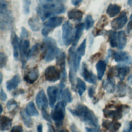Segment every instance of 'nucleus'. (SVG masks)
Returning <instances> with one entry per match:
<instances>
[{
  "instance_id": "c85d7f7f",
  "label": "nucleus",
  "mask_w": 132,
  "mask_h": 132,
  "mask_svg": "<svg viewBox=\"0 0 132 132\" xmlns=\"http://www.w3.org/2000/svg\"><path fill=\"white\" fill-rule=\"evenodd\" d=\"M121 8V7L117 4H110L106 9V13L110 18L114 17L120 12Z\"/></svg>"
},
{
  "instance_id": "052dcab7",
  "label": "nucleus",
  "mask_w": 132,
  "mask_h": 132,
  "mask_svg": "<svg viewBox=\"0 0 132 132\" xmlns=\"http://www.w3.org/2000/svg\"><path fill=\"white\" fill-rule=\"evenodd\" d=\"M128 92H129V95H130V97L132 98V88L128 87Z\"/></svg>"
},
{
  "instance_id": "c9c22d12",
  "label": "nucleus",
  "mask_w": 132,
  "mask_h": 132,
  "mask_svg": "<svg viewBox=\"0 0 132 132\" xmlns=\"http://www.w3.org/2000/svg\"><path fill=\"white\" fill-rule=\"evenodd\" d=\"M40 49H41V45H40L39 43H36L35 45H34L28 51L26 56L27 59H28L36 55Z\"/></svg>"
},
{
  "instance_id": "1a4fd4ad",
  "label": "nucleus",
  "mask_w": 132,
  "mask_h": 132,
  "mask_svg": "<svg viewBox=\"0 0 132 132\" xmlns=\"http://www.w3.org/2000/svg\"><path fill=\"white\" fill-rule=\"evenodd\" d=\"M44 77L48 81L55 82L61 77L60 71L55 66H48L45 70Z\"/></svg>"
},
{
  "instance_id": "a19ab883",
  "label": "nucleus",
  "mask_w": 132,
  "mask_h": 132,
  "mask_svg": "<svg viewBox=\"0 0 132 132\" xmlns=\"http://www.w3.org/2000/svg\"><path fill=\"white\" fill-rule=\"evenodd\" d=\"M30 4L31 0H23V12L26 15H27L29 13Z\"/></svg>"
},
{
  "instance_id": "69168bd1",
  "label": "nucleus",
  "mask_w": 132,
  "mask_h": 132,
  "mask_svg": "<svg viewBox=\"0 0 132 132\" xmlns=\"http://www.w3.org/2000/svg\"><path fill=\"white\" fill-rule=\"evenodd\" d=\"M48 1H49V2H53V1H54V0H47Z\"/></svg>"
},
{
  "instance_id": "bb28decb",
  "label": "nucleus",
  "mask_w": 132,
  "mask_h": 132,
  "mask_svg": "<svg viewBox=\"0 0 132 132\" xmlns=\"http://www.w3.org/2000/svg\"><path fill=\"white\" fill-rule=\"evenodd\" d=\"M84 13L79 9H73L68 12V17L69 19L76 21H80L82 18Z\"/></svg>"
},
{
  "instance_id": "473e14b6",
  "label": "nucleus",
  "mask_w": 132,
  "mask_h": 132,
  "mask_svg": "<svg viewBox=\"0 0 132 132\" xmlns=\"http://www.w3.org/2000/svg\"><path fill=\"white\" fill-rule=\"evenodd\" d=\"M25 111L30 116L36 117L39 116V114L33 102H29L26 105L25 107Z\"/></svg>"
},
{
  "instance_id": "4468645a",
  "label": "nucleus",
  "mask_w": 132,
  "mask_h": 132,
  "mask_svg": "<svg viewBox=\"0 0 132 132\" xmlns=\"http://www.w3.org/2000/svg\"><path fill=\"white\" fill-rule=\"evenodd\" d=\"M39 76V71L37 67L30 69L24 75V80L28 84L34 83Z\"/></svg>"
},
{
  "instance_id": "09e8293b",
  "label": "nucleus",
  "mask_w": 132,
  "mask_h": 132,
  "mask_svg": "<svg viewBox=\"0 0 132 132\" xmlns=\"http://www.w3.org/2000/svg\"><path fill=\"white\" fill-rule=\"evenodd\" d=\"M24 93V91L22 89H19L16 91H15L13 93V95L14 96H16L18 95H20V94H22Z\"/></svg>"
},
{
  "instance_id": "ddd939ff",
  "label": "nucleus",
  "mask_w": 132,
  "mask_h": 132,
  "mask_svg": "<svg viewBox=\"0 0 132 132\" xmlns=\"http://www.w3.org/2000/svg\"><path fill=\"white\" fill-rule=\"evenodd\" d=\"M127 18L126 13L123 12L118 17L114 19L111 22V27L114 30L122 29L126 24Z\"/></svg>"
},
{
  "instance_id": "4d7b16f0",
  "label": "nucleus",
  "mask_w": 132,
  "mask_h": 132,
  "mask_svg": "<svg viewBox=\"0 0 132 132\" xmlns=\"http://www.w3.org/2000/svg\"><path fill=\"white\" fill-rule=\"evenodd\" d=\"M37 131L38 132H41L42 131V125L39 124L37 127Z\"/></svg>"
},
{
  "instance_id": "a18cd8bd",
  "label": "nucleus",
  "mask_w": 132,
  "mask_h": 132,
  "mask_svg": "<svg viewBox=\"0 0 132 132\" xmlns=\"http://www.w3.org/2000/svg\"><path fill=\"white\" fill-rule=\"evenodd\" d=\"M0 97L1 100L2 101H5L7 98V96L5 92L3 90L2 88L1 89V92H0Z\"/></svg>"
},
{
  "instance_id": "dca6fc26",
  "label": "nucleus",
  "mask_w": 132,
  "mask_h": 132,
  "mask_svg": "<svg viewBox=\"0 0 132 132\" xmlns=\"http://www.w3.org/2000/svg\"><path fill=\"white\" fill-rule=\"evenodd\" d=\"M114 59L117 62L124 63L127 64L132 63V57L127 52L118 51L114 53Z\"/></svg>"
},
{
  "instance_id": "37998d69",
  "label": "nucleus",
  "mask_w": 132,
  "mask_h": 132,
  "mask_svg": "<svg viewBox=\"0 0 132 132\" xmlns=\"http://www.w3.org/2000/svg\"><path fill=\"white\" fill-rule=\"evenodd\" d=\"M46 109H42L41 110V114L42 116L43 117V118L46 121H48V122L52 123V118L51 116H50V114H48V113L47 112Z\"/></svg>"
},
{
  "instance_id": "864d4df0",
  "label": "nucleus",
  "mask_w": 132,
  "mask_h": 132,
  "mask_svg": "<svg viewBox=\"0 0 132 132\" xmlns=\"http://www.w3.org/2000/svg\"><path fill=\"white\" fill-rule=\"evenodd\" d=\"M113 51L111 50L110 49H109L108 50V54H107V57H108V58H109L110 57H111L113 55Z\"/></svg>"
},
{
  "instance_id": "393cba45",
  "label": "nucleus",
  "mask_w": 132,
  "mask_h": 132,
  "mask_svg": "<svg viewBox=\"0 0 132 132\" xmlns=\"http://www.w3.org/2000/svg\"><path fill=\"white\" fill-rule=\"evenodd\" d=\"M21 81L20 77L19 74H15L10 80L6 82V88L8 91H11L16 88Z\"/></svg>"
},
{
  "instance_id": "ea45409f",
  "label": "nucleus",
  "mask_w": 132,
  "mask_h": 132,
  "mask_svg": "<svg viewBox=\"0 0 132 132\" xmlns=\"http://www.w3.org/2000/svg\"><path fill=\"white\" fill-rule=\"evenodd\" d=\"M94 21L91 15H88L85 18V28L86 30H88L94 25Z\"/></svg>"
},
{
  "instance_id": "412c9836",
  "label": "nucleus",
  "mask_w": 132,
  "mask_h": 132,
  "mask_svg": "<svg viewBox=\"0 0 132 132\" xmlns=\"http://www.w3.org/2000/svg\"><path fill=\"white\" fill-rule=\"evenodd\" d=\"M102 85L104 89L108 93H113L116 90V81L113 77H107Z\"/></svg>"
},
{
  "instance_id": "7c9ffc66",
  "label": "nucleus",
  "mask_w": 132,
  "mask_h": 132,
  "mask_svg": "<svg viewBox=\"0 0 132 132\" xmlns=\"http://www.w3.org/2000/svg\"><path fill=\"white\" fill-rule=\"evenodd\" d=\"M126 36L125 32L123 30L118 32V45L117 47L119 49L122 50L124 48L126 44Z\"/></svg>"
},
{
  "instance_id": "c03bdc74",
  "label": "nucleus",
  "mask_w": 132,
  "mask_h": 132,
  "mask_svg": "<svg viewBox=\"0 0 132 132\" xmlns=\"http://www.w3.org/2000/svg\"><path fill=\"white\" fill-rule=\"evenodd\" d=\"M28 37V31L26 30V29L22 27L21 28V32L20 34V39H25L26 38H27Z\"/></svg>"
},
{
  "instance_id": "bf43d9fd",
  "label": "nucleus",
  "mask_w": 132,
  "mask_h": 132,
  "mask_svg": "<svg viewBox=\"0 0 132 132\" xmlns=\"http://www.w3.org/2000/svg\"><path fill=\"white\" fill-rule=\"evenodd\" d=\"M127 131H132V121H131L129 122L128 129L127 130Z\"/></svg>"
},
{
  "instance_id": "39448f33",
  "label": "nucleus",
  "mask_w": 132,
  "mask_h": 132,
  "mask_svg": "<svg viewBox=\"0 0 132 132\" xmlns=\"http://www.w3.org/2000/svg\"><path fill=\"white\" fill-rule=\"evenodd\" d=\"M66 105L67 103L62 100L58 102L52 110L51 116L57 128L60 127L63 124L65 114Z\"/></svg>"
},
{
  "instance_id": "0eeeda50",
  "label": "nucleus",
  "mask_w": 132,
  "mask_h": 132,
  "mask_svg": "<svg viewBox=\"0 0 132 132\" xmlns=\"http://www.w3.org/2000/svg\"><path fill=\"white\" fill-rule=\"evenodd\" d=\"M64 18L63 16H53L50 18L43 24L42 29V34L47 37L48 34L54 28L59 26L63 22Z\"/></svg>"
},
{
  "instance_id": "2eb2a0df",
  "label": "nucleus",
  "mask_w": 132,
  "mask_h": 132,
  "mask_svg": "<svg viewBox=\"0 0 132 132\" xmlns=\"http://www.w3.org/2000/svg\"><path fill=\"white\" fill-rule=\"evenodd\" d=\"M50 106L54 107L57 99H59V89L56 86H49L47 89Z\"/></svg>"
},
{
  "instance_id": "3c124183",
  "label": "nucleus",
  "mask_w": 132,
  "mask_h": 132,
  "mask_svg": "<svg viewBox=\"0 0 132 132\" xmlns=\"http://www.w3.org/2000/svg\"><path fill=\"white\" fill-rule=\"evenodd\" d=\"M83 0H71V3L72 5L74 6H77L79 5Z\"/></svg>"
},
{
  "instance_id": "4be33fe9",
  "label": "nucleus",
  "mask_w": 132,
  "mask_h": 132,
  "mask_svg": "<svg viewBox=\"0 0 132 132\" xmlns=\"http://www.w3.org/2000/svg\"><path fill=\"white\" fill-rule=\"evenodd\" d=\"M121 126V124L114 120H113L112 121L104 120L102 122V126L109 131H117Z\"/></svg>"
},
{
  "instance_id": "f03ea898",
  "label": "nucleus",
  "mask_w": 132,
  "mask_h": 132,
  "mask_svg": "<svg viewBox=\"0 0 132 132\" xmlns=\"http://www.w3.org/2000/svg\"><path fill=\"white\" fill-rule=\"evenodd\" d=\"M65 10V6L62 4L58 3L42 4L36 8L37 13L43 21L52 15L63 13Z\"/></svg>"
},
{
  "instance_id": "f8f14e48",
  "label": "nucleus",
  "mask_w": 132,
  "mask_h": 132,
  "mask_svg": "<svg viewBox=\"0 0 132 132\" xmlns=\"http://www.w3.org/2000/svg\"><path fill=\"white\" fill-rule=\"evenodd\" d=\"M20 43V53L21 57L22 67H25L26 63L27 54L28 51L30 42L28 40H24L20 39L19 40Z\"/></svg>"
},
{
  "instance_id": "58836bf2",
  "label": "nucleus",
  "mask_w": 132,
  "mask_h": 132,
  "mask_svg": "<svg viewBox=\"0 0 132 132\" xmlns=\"http://www.w3.org/2000/svg\"><path fill=\"white\" fill-rule=\"evenodd\" d=\"M17 107H18L17 102L14 99L9 100L6 104L7 109L9 112H14L16 110Z\"/></svg>"
},
{
  "instance_id": "5701e85b",
  "label": "nucleus",
  "mask_w": 132,
  "mask_h": 132,
  "mask_svg": "<svg viewBox=\"0 0 132 132\" xmlns=\"http://www.w3.org/2000/svg\"><path fill=\"white\" fill-rule=\"evenodd\" d=\"M84 28H85V24L82 23L78 24L75 26L74 37V39L72 43V45L75 46H76V45L80 40L82 35Z\"/></svg>"
},
{
  "instance_id": "6ab92c4d",
  "label": "nucleus",
  "mask_w": 132,
  "mask_h": 132,
  "mask_svg": "<svg viewBox=\"0 0 132 132\" xmlns=\"http://www.w3.org/2000/svg\"><path fill=\"white\" fill-rule=\"evenodd\" d=\"M82 76L87 82L92 84H96V76L91 71L88 69L87 64L85 62L83 63L82 67Z\"/></svg>"
},
{
  "instance_id": "9b49d317",
  "label": "nucleus",
  "mask_w": 132,
  "mask_h": 132,
  "mask_svg": "<svg viewBox=\"0 0 132 132\" xmlns=\"http://www.w3.org/2000/svg\"><path fill=\"white\" fill-rule=\"evenodd\" d=\"M56 64L60 67L61 81L64 82L67 79V72L65 68V54L63 52H59L56 56Z\"/></svg>"
},
{
  "instance_id": "e433bc0d",
  "label": "nucleus",
  "mask_w": 132,
  "mask_h": 132,
  "mask_svg": "<svg viewBox=\"0 0 132 132\" xmlns=\"http://www.w3.org/2000/svg\"><path fill=\"white\" fill-rule=\"evenodd\" d=\"M126 85L122 81L119 82L117 85V95L119 97H123L126 95Z\"/></svg>"
},
{
  "instance_id": "c756f323",
  "label": "nucleus",
  "mask_w": 132,
  "mask_h": 132,
  "mask_svg": "<svg viewBox=\"0 0 132 132\" xmlns=\"http://www.w3.org/2000/svg\"><path fill=\"white\" fill-rule=\"evenodd\" d=\"M28 24L31 30L34 31H39L41 28V25L40 21L35 16L31 17L28 20Z\"/></svg>"
},
{
  "instance_id": "8fccbe9b",
  "label": "nucleus",
  "mask_w": 132,
  "mask_h": 132,
  "mask_svg": "<svg viewBox=\"0 0 132 132\" xmlns=\"http://www.w3.org/2000/svg\"><path fill=\"white\" fill-rule=\"evenodd\" d=\"M85 129L87 131H100V128H94V127H86Z\"/></svg>"
},
{
  "instance_id": "cd10ccee",
  "label": "nucleus",
  "mask_w": 132,
  "mask_h": 132,
  "mask_svg": "<svg viewBox=\"0 0 132 132\" xmlns=\"http://www.w3.org/2000/svg\"><path fill=\"white\" fill-rule=\"evenodd\" d=\"M106 66H107L106 62L103 60H100L96 64V69L97 73V78L100 80H102L105 74V72L106 69Z\"/></svg>"
},
{
  "instance_id": "9d476101",
  "label": "nucleus",
  "mask_w": 132,
  "mask_h": 132,
  "mask_svg": "<svg viewBox=\"0 0 132 132\" xmlns=\"http://www.w3.org/2000/svg\"><path fill=\"white\" fill-rule=\"evenodd\" d=\"M124 107L123 105H118L116 106L115 109L111 110L110 108L106 107L103 109L104 115L106 118H111L113 120H117L122 117V113Z\"/></svg>"
},
{
  "instance_id": "20e7f679",
  "label": "nucleus",
  "mask_w": 132,
  "mask_h": 132,
  "mask_svg": "<svg viewBox=\"0 0 132 132\" xmlns=\"http://www.w3.org/2000/svg\"><path fill=\"white\" fill-rule=\"evenodd\" d=\"M12 18L6 0H0V28L2 30L8 29L12 23Z\"/></svg>"
},
{
  "instance_id": "aec40b11",
  "label": "nucleus",
  "mask_w": 132,
  "mask_h": 132,
  "mask_svg": "<svg viewBox=\"0 0 132 132\" xmlns=\"http://www.w3.org/2000/svg\"><path fill=\"white\" fill-rule=\"evenodd\" d=\"M10 40L13 51V57L15 60H18L20 56V43L18 37L14 31H12Z\"/></svg>"
},
{
  "instance_id": "603ef678",
  "label": "nucleus",
  "mask_w": 132,
  "mask_h": 132,
  "mask_svg": "<svg viewBox=\"0 0 132 132\" xmlns=\"http://www.w3.org/2000/svg\"><path fill=\"white\" fill-rule=\"evenodd\" d=\"M131 30H132V20H130V21L127 25V31L129 32Z\"/></svg>"
},
{
  "instance_id": "423d86ee",
  "label": "nucleus",
  "mask_w": 132,
  "mask_h": 132,
  "mask_svg": "<svg viewBox=\"0 0 132 132\" xmlns=\"http://www.w3.org/2000/svg\"><path fill=\"white\" fill-rule=\"evenodd\" d=\"M75 46L72 45L68 51V61L69 64V80L71 82L72 89L74 90L75 88V75L77 72L75 65V51L74 50Z\"/></svg>"
},
{
  "instance_id": "f257e3e1",
  "label": "nucleus",
  "mask_w": 132,
  "mask_h": 132,
  "mask_svg": "<svg viewBox=\"0 0 132 132\" xmlns=\"http://www.w3.org/2000/svg\"><path fill=\"white\" fill-rule=\"evenodd\" d=\"M73 116L77 117L86 124L94 128H100L98 121L93 111L85 105L79 104L74 109L68 108Z\"/></svg>"
},
{
  "instance_id": "7ed1b4c3",
  "label": "nucleus",
  "mask_w": 132,
  "mask_h": 132,
  "mask_svg": "<svg viewBox=\"0 0 132 132\" xmlns=\"http://www.w3.org/2000/svg\"><path fill=\"white\" fill-rule=\"evenodd\" d=\"M42 57L46 62L53 60L59 52L56 41L51 37H45L41 44Z\"/></svg>"
},
{
  "instance_id": "0e129e2a",
  "label": "nucleus",
  "mask_w": 132,
  "mask_h": 132,
  "mask_svg": "<svg viewBox=\"0 0 132 132\" xmlns=\"http://www.w3.org/2000/svg\"><path fill=\"white\" fill-rule=\"evenodd\" d=\"M130 20H132V14H131L130 16Z\"/></svg>"
},
{
  "instance_id": "4c0bfd02",
  "label": "nucleus",
  "mask_w": 132,
  "mask_h": 132,
  "mask_svg": "<svg viewBox=\"0 0 132 132\" xmlns=\"http://www.w3.org/2000/svg\"><path fill=\"white\" fill-rule=\"evenodd\" d=\"M61 97L62 98V100L66 103H71L72 101V94L69 88H66L63 90Z\"/></svg>"
},
{
  "instance_id": "de8ad7c7",
  "label": "nucleus",
  "mask_w": 132,
  "mask_h": 132,
  "mask_svg": "<svg viewBox=\"0 0 132 132\" xmlns=\"http://www.w3.org/2000/svg\"><path fill=\"white\" fill-rule=\"evenodd\" d=\"M95 93V89L92 86L90 87L88 89V95L90 98H92Z\"/></svg>"
},
{
  "instance_id": "79ce46f5",
  "label": "nucleus",
  "mask_w": 132,
  "mask_h": 132,
  "mask_svg": "<svg viewBox=\"0 0 132 132\" xmlns=\"http://www.w3.org/2000/svg\"><path fill=\"white\" fill-rule=\"evenodd\" d=\"M8 58L6 55L2 52L0 54V65L1 68L5 67L6 65Z\"/></svg>"
},
{
  "instance_id": "e2e57ef3",
  "label": "nucleus",
  "mask_w": 132,
  "mask_h": 132,
  "mask_svg": "<svg viewBox=\"0 0 132 132\" xmlns=\"http://www.w3.org/2000/svg\"><path fill=\"white\" fill-rule=\"evenodd\" d=\"M1 114L3 112V107L2 105H1Z\"/></svg>"
},
{
  "instance_id": "6e6552de",
  "label": "nucleus",
  "mask_w": 132,
  "mask_h": 132,
  "mask_svg": "<svg viewBox=\"0 0 132 132\" xmlns=\"http://www.w3.org/2000/svg\"><path fill=\"white\" fill-rule=\"evenodd\" d=\"M62 40L66 46H69L73 43L74 35L72 24L69 21H65L62 27Z\"/></svg>"
},
{
  "instance_id": "f704fd0d",
  "label": "nucleus",
  "mask_w": 132,
  "mask_h": 132,
  "mask_svg": "<svg viewBox=\"0 0 132 132\" xmlns=\"http://www.w3.org/2000/svg\"><path fill=\"white\" fill-rule=\"evenodd\" d=\"M75 88L77 89L80 96H82L86 90V86L85 82L79 77L76 78V85Z\"/></svg>"
},
{
  "instance_id": "13d9d810",
  "label": "nucleus",
  "mask_w": 132,
  "mask_h": 132,
  "mask_svg": "<svg viewBox=\"0 0 132 132\" xmlns=\"http://www.w3.org/2000/svg\"><path fill=\"white\" fill-rule=\"evenodd\" d=\"M71 130L73 131H77V129H76L75 125H74V124H72L71 126Z\"/></svg>"
},
{
  "instance_id": "b1692460",
  "label": "nucleus",
  "mask_w": 132,
  "mask_h": 132,
  "mask_svg": "<svg viewBox=\"0 0 132 132\" xmlns=\"http://www.w3.org/2000/svg\"><path fill=\"white\" fill-rule=\"evenodd\" d=\"M117 76L121 81H123L130 71V68L125 65H117L116 67Z\"/></svg>"
},
{
  "instance_id": "2f4dec72",
  "label": "nucleus",
  "mask_w": 132,
  "mask_h": 132,
  "mask_svg": "<svg viewBox=\"0 0 132 132\" xmlns=\"http://www.w3.org/2000/svg\"><path fill=\"white\" fill-rule=\"evenodd\" d=\"M21 119L24 123V125L28 128H30L33 125V122L32 119L30 117V116L28 115L25 110L24 109H21L20 112Z\"/></svg>"
},
{
  "instance_id": "a878e982",
  "label": "nucleus",
  "mask_w": 132,
  "mask_h": 132,
  "mask_svg": "<svg viewBox=\"0 0 132 132\" xmlns=\"http://www.w3.org/2000/svg\"><path fill=\"white\" fill-rule=\"evenodd\" d=\"M12 120L6 116H1L0 119V130H9L11 126Z\"/></svg>"
},
{
  "instance_id": "49530a36",
  "label": "nucleus",
  "mask_w": 132,
  "mask_h": 132,
  "mask_svg": "<svg viewBox=\"0 0 132 132\" xmlns=\"http://www.w3.org/2000/svg\"><path fill=\"white\" fill-rule=\"evenodd\" d=\"M23 131V129L22 126L21 125L14 126L11 130V131H20V132H22Z\"/></svg>"
},
{
  "instance_id": "680f3d73",
  "label": "nucleus",
  "mask_w": 132,
  "mask_h": 132,
  "mask_svg": "<svg viewBox=\"0 0 132 132\" xmlns=\"http://www.w3.org/2000/svg\"><path fill=\"white\" fill-rule=\"evenodd\" d=\"M0 76H1V77H0V79H1L0 84H2V79H3V75H2V73H1V74H0Z\"/></svg>"
},
{
  "instance_id": "f3484780",
  "label": "nucleus",
  "mask_w": 132,
  "mask_h": 132,
  "mask_svg": "<svg viewBox=\"0 0 132 132\" xmlns=\"http://www.w3.org/2000/svg\"><path fill=\"white\" fill-rule=\"evenodd\" d=\"M86 46V39H85L80 44L76 51L75 52V65L76 71L79 69L81 57L84 56L85 53V50Z\"/></svg>"
},
{
  "instance_id": "a211bd4d",
  "label": "nucleus",
  "mask_w": 132,
  "mask_h": 132,
  "mask_svg": "<svg viewBox=\"0 0 132 132\" xmlns=\"http://www.w3.org/2000/svg\"><path fill=\"white\" fill-rule=\"evenodd\" d=\"M36 103L38 107L40 109H46L48 107V101L43 89L40 90L36 96Z\"/></svg>"
},
{
  "instance_id": "5fc2aeb1",
  "label": "nucleus",
  "mask_w": 132,
  "mask_h": 132,
  "mask_svg": "<svg viewBox=\"0 0 132 132\" xmlns=\"http://www.w3.org/2000/svg\"><path fill=\"white\" fill-rule=\"evenodd\" d=\"M48 125V129H49V131H55V129L54 128V127L50 124H47Z\"/></svg>"
},
{
  "instance_id": "6e6d98bb",
  "label": "nucleus",
  "mask_w": 132,
  "mask_h": 132,
  "mask_svg": "<svg viewBox=\"0 0 132 132\" xmlns=\"http://www.w3.org/2000/svg\"><path fill=\"white\" fill-rule=\"evenodd\" d=\"M127 81L130 85H132V74L128 76L127 78Z\"/></svg>"
},
{
  "instance_id": "72a5a7b5",
  "label": "nucleus",
  "mask_w": 132,
  "mask_h": 132,
  "mask_svg": "<svg viewBox=\"0 0 132 132\" xmlns=\"http://www.w3.org/2000/svg\"><path fill=\"white\" fill-rule=\"evenodd\" d=\"M108 40L110 46L116 47L118 45V34L113 30H109L107 32Z\"/></svg>"
}]
</instances>
